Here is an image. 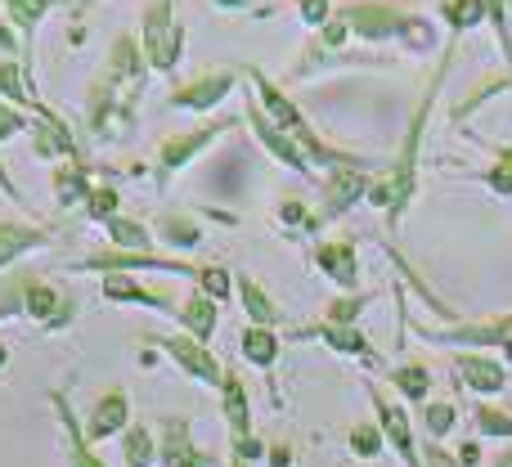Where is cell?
<instances>
[{
	"label": "cell",
	"instance_id": "2",
	"mask_svg": "<svg viewBox=\"0 0 512 467\" xmlns=\"http://www.w3.org/2000/svg\"><path fill=\"white\" fill-rule=\"evenodd\" d=\"M144 59L153 72H171L180 63V45H185V27L176 23V5L171 0H149L144 5Z\"/></svg>",
	"mask_w": 512,
	"mask_h": 467
},
{
	"label": "cell",
	"instance_id": "34",
	"mask_svg": "<svg viewBox=\"0 0 512 467\" xmlns=\"http://www.w3.org/2000/svg\"><path fill=\"white\" fill-rule=\"evenodd\" d=\"M162 238L180 243V247H194L198 238H203V230H198L194 221H185V216H167V221H162Z\"/></svg>",
	"mask_w": 512,
	"mask_h": 467
},
{
	"label": "cell",
	"instance_id": "22",
	"mask_svg": "<svg viewBox=\"0 0 512 467\" xmlns=\"http://www.w3.org/2000/svg\"><path fill=\"white\" fill-rule=\"evenodd\" d=\"M45 234L32 230V225H14V221H0V265H9L14 256L32 252V247H41Z\"/></svg>",
	"mask_w": 512,
	"mask_h": 467
},
{
	"label": "cell",
	"instance_id": "18",
	"mask_svg": "<svg viewBox=\"0 0 512 467\" xmlns=\"http://www.w3.org/2000/svg\"><path fill=\"white\" fill-rule=\"evenodd\" d=\"M90 176H86V162H77V158H68L59 171H54V194H59V203L63 207H72V203H81V198H90Z\"/></svg>",
	"mask_w": 512,
	"mask_h": 467
},
{
	"label": "cell",
	"instance_id": "23",
	"mask_svg": "<svg viewBox=\"0 0 512 467\" xmlns=\"http://www.w3.org/2000/svg\"><path fill=\"white\" fill-rule=\"evenodd\" d=\"M239 351H243V360H248V364H256V369H270L274 355H279V337H274L265 324H252L248 333H243Z\"/></svg>",
	"mask_w": 512,
	"mask_h": 467
},
{
	"label": "cell",
	"instance_id": "12",
	"mask_svg": "<svg viewBox=\"0 0 512 467\" xmlns=\"http://www.w3.org/2000/svg\"><path fill=\"white\" fill-rule=\"evenodd\" d=\"M126 423H131V400H126L122 391H108V396L95 405V414H90L86 436L90 441H108V436H117Z\"/></svg>",
	"mask_w": 512,
	"mask_h": 467
},
{
	"label": "cell",
	"instance_id": "11",
	"mask_svg": "<svg viewBox=\"0 0 512 467\" xmlns=\"http://www.w3.org/2000/svg\"><path fill=\"white\" fill-rule=\"evenodd\" d=\"M423 337H432V342H481V346H504L508 360H512V315L508 319H495V324H463V328H450V333H432V328H423Z\"/></svg>",
	"mask_w": 512,
	"mask_h": 467
},
{
	"label": "cell",
	"instance_id": "31",
	"mask_svg": "<svg viewBox=\"0 0 512 467\" xmlns=\"http://www.w3.org/2000/svg\"><path fill=\"white\" fill-rule=\"evenodd\" d=\"M454 423H459V405H454V400H436V405H427V432H432V441H441Z\"/></svg>",
	"mask_w": 512,
	"mask_h": 467
},
{
	"label": "cell",
	"instance_id": "26",
	"mask_svg": "<svg viewBox=\"0 0 512 467\" xmlns=\"http://www.w3.org/2000/svg\"><path fill=\"white\" fill-rule=\"evenodd\" d=\"M180 319H185V328L198 337V342H207L216 328V301L212 297H194L185 310H180Z\"/></svg>",
	"mask_w": 512,
	"mask_h": 467
},
{
	"label": "cell",
	"instance_id": "16",
	"mask_svg": "<svg viewBox=\"0 0 512 467\" xmlns=\"http://www.w3.org/2000/svg\"><path fill=\"white\" fill-rule=\"evenodd\" d=\"M54 414H59V423H63V436H68V454H72V467H104L95 459V454L86 450V432L77 427V418H72V405H68V396L63 391H54Z\"/></svg>",
	"mask_w": 512,
	"mask_h": 467
},
{
	"label": "cell",
	"instance_id": "44",
	"mask_svg": "<svg viewBox=\"0 0 512 467\" xmlns=\"http://www.w3.org/2000/svg\"><path fill=\"white\" fill-rule=\"evenodd\" d=\"M490 467H512V454H499V459L490 463Z\"/></svg>",
	"mask_w": 512,
	"mask_h": 467
},
{
	"label": "cell",
	"instance_id": "3",
	"mask_svg": "<svg viewBox=\"0 0 512 467\" xmlns=\"http://www.w3.org/2000/svg\"><path fill=\"white\" fill-rule=\"evenodd\" d=\"M234 126H239V122H234V117H225V122H207V126H198V131H185V135L162 140V149H158V180L167 185V176H176L180 167H189V162H194L198 153L216 140V135L234 131Z\"/></svg>",
	"mask_w": 512,
	"mask_h": 467
},
{
	"label": "cell",
	"instance_id": "36",
	"mask_svg": "<svg viewBox=\"0 0 512 467\" xmlns=\"http://www.w3.org/2000/svg\"><path fill=\"white\" fill-rule=\"evenodd\" d=\"M86 212L95 216V221H108V216H117V189H108V185L90 189V198H86Z\"/></svg>",
	"mask_w": 512,
	"mask_h": 467
},
{
	"label": "cell",
	"instance_id": "27",
	"mask_svg": "<svg viewBox=\"0 0 512 467\" xmlns=\"http://www.w3.org/2000/svg\"><path fill=\"white\" fill-rule=\"evenodd\" d=\"M108 234H113V243L122 247V252H149V234H144L140 221H126V216H108Z\"/></svg>",
	"mask_w": 512,
	"mask_h": 467
},
{
	"label": "cell",
	"instance_id": "20",
	"mask_svg": "<svg viewBox=\"0 0 512 467\" xmlns=\"http://www.w3.org/2000/svg\"><path fill=\"white\" fill-rule=\"evenodd\" d=\"M297 337H319V342H328L333 351H342V355H369L364 337L355 333L351 324H315V328H301Z\"/></svg>",
	"mask_w": 512,
	"mask_h": 467
},
{
	"label": "cell",
	"instance_id": "45",
	"mask_svg": "<svg viewBox=\"0 0 512 467\" xmlns=\"http://www.w3.org/2000/svg\"><path fill=\"white\" fill-rule=\"evenodd\" d=\"M230 467H248V459H239V454H234V459H230Z\"/></svg>",
	"mask_w": 512,
	"mask_h": 467
},
{
	"label": "cell",
	"instance_id": "37",
	"mask_svg": "<svg viewBox=\"0 0 512 467\" xmlns=\"http://www.w3.org/2000/svg\"><path fill=\"white\" fill-rule=\"evenodd\" d=\"M351 450L360 454V459H373V454H382V432H378V427H369V423H360L351 432Z\"/></svg>",
	"mask_w": 512,
	"mask_h": 467
},
{
	"label": "cell",
	"instance_id": "48",
	"mask_svg": "<svg viewBox=\"0 0 512 467\" xmlns=\"http://www.w3.org/2000/svg\"><path fill=\"white\" fill-rule=\"evenodd\" d=\"M508 5H512V0H508Z\"/></svg>",
	"mask_w": 512,
	"mask_h": 467
},
{
	"label": "cell",
	"instance_id": "40",
	"mask_svg": "<svg viewBox=\"0 0 512 467\" xmlns=\"http://www.w3.org/2000/svg\"><path fill=\"white\" fill-rule=\"evenodd\" d=\"M423 463H427V467H463V463H454L450 454H445V450H441V445H436V441H427V450H423Z\"/></svg>",
	"mask_w": 512,
	"mask_h": 467
},
{
	"label": "cell",
	"instance_id": "1",
	"mask_svg": "<svg viewBox=\"0 0 512 467\" xmlns=\"http://www.w3.org/2000/svg\"><path fill=\"white\" fill-rule=\"evenodd\" d=\"M450 63H454V45L445 50V59L436 63L432 81H427V90H423V104H418L414 122H409V135H405V144H400V153H396V162H391V171H382V176L369 185V203H373V207H387L391 225L405 216L409 198H414V189H418V144H423L427 117H432L436 90H441V81H445V72H450Z\"/></svg>",
	"mask_w": 512,
	"mask_h": 467
},
{
	"label": "cell",
	"instance_id": "8",
	"mask_svg": "<svg viewBox=\"0 0 512 467\" xmlns=\"http://www.w3.org/2000/svg\"><path fill=\"white\" fill-rule=\"evenodd\" d=\"M234 72H207V77H194V81H185V86H176L167 95V104L171 108H194V113H207V108H216L225 95L234 90Z\"/></svg>",
	"mask_w": 512,
	"mask_h": 467
},
{
	"label": "cell",
	"instance_id": "43",
	"mask_svg": "<svg viewBox=\"0 0 512 467\" xmlns=\"http://www.w3.org/2000/svg\"><path fill=\"white\" fill-rule=\"evenodd\" d=\"M459 459H463V463H477V459H481V450H477V445H463Z\"/></svg>",
	"mask_w": 512,
	"mask_h": 467
},
{
	"label": "cell",
	"instance_id": "29",
	"mask_svg": "<svg viewBox=\"0 0 512 467\" xmlns=\"http://www.w3.org/2000/svg\"><path fill=\"white\" fill-rule=\"evenodd\" d=\"M486 5V18H490V27H495V36H499V50H504V63L512 68V27H508V0H481Z\"/></svg>",
	"mask_w": 512,
	"mask_h": 467
},
{
	"label": "cell",
	"instance_id": "19",
	"mask_svg": "<svg viewBox=\"0 0 512 467\" xmlns=\"http://www.w3.org/2000/svg\"><path fill=\"white\" fill-rule=\"evenodd\" d=\"M0 5L9 9V23L23 32V45H27V54H32V36H36V27H41V18L54 9V0H0Z\"/></svg>",
	"mask_w": 512,
	"mask_h": 467
},
{
	"label": "cell",
	"instance_id": "24",
	"mask_svg": "<svg viewBox=\"0 0 512 467\" xmlns=\"http://www.w3.org/2000/svg\"><path fill=\"white\" fill-rule=\"evenodd\" d=\"M239 292H243V306H248V315L256 324H279V306H274L270 297H265V288L248 274H239Z\"/></svg>",
	"mask_w": 512,
	"mask_h": 467
},
{
	"label": "cell",
	"instance_id": "28",
	"mask_svg": "<svg viewBox=\"0 0 512 467\" xmlns=\"http://www.w3.org/2000/svg\"><path fill=\"white\" fill-rule=\"evenodd\" d=\"M391 382H396L409 400H423L427 391H432V373H427L423 364H400V369H391Z\"/></svg>",
	"mask_w": 512,
	"mask_h": 467
},
{
	"label": "cell",
	"instance_id": "38",
	"mask_svg": "<svg viewBox=\"0 0 512 467\" xmlns=\"http://www.w3.org/2000/svg\"><path fill=\"white\" fill-rule=\"evenodd\" d=\"M486 185L495 189V194H512V149L499 153V162L486 171Z\"/></svg>",
	"mask_w": 512,
	"mask_h": 467
},
{
	"label": "cell",
	"instance_id": "25",
	"mask_svg": "<svg viewBox=\"0 0 512 467\" xmlns=\"http://www.w3.org/2000/svg\"><path fill=\"white\" fill-rule=\"evenodd\" d=\"M441 14H445V23L454 27V36L486 23V5H481V0H441Z\"/></svg>",
	"mask_w": 512,
	"mask_h": 467
},
{
	"label": "cell",
	"instance_id": "6",
	"mask_svg": "<svg viewBox=\"0 0 512 467\" xmlns=\"http://www.w3.org/2000/svg\"><path fill=\"white\" fill-rule=\"evenodd\" d=\"M373 396V409H378V427L382 436H387L391 445H396V454L405 459V467H427L423 459H418V445H414V427H409V414L396 405V400H387L378 387H369Z\"/></svg>",
	"mask_w": 512,
	"mask_h": 467
},
{
	"label": "cell",
	"instance_id": "5",
	"mask_svg": "<svg viewBox=\"0 0 512 467\" xmlns=\"http://www.w3.org/2000/svg\"><path fill=\"white\" fill-rule=\"evenodd\" d=\"M248 122H252V131L261 135V144L283 162V167L297 171V176H306V171H310L306 149H301V144L292 140V135L283 131V126H274V122H270V113L261 108V99H256V95H248Z\"/></svg>",
	"mask_w": 512,
	"mask_h": 467
},
{
	"label": "cell",
	"instance_id": "30",
	"mask_svg": "<svg viewBox=\"0 0 512 467\" xmlns=\"http://www.w3.org/2000/svg\"><path fill=\"white\" fill-rule=\"evenodd\" d=\"M504 90H512V68H508V72H504V77H499V81H486V86H477V90H472V95L463 99L459 108H454V117H459V122H463V117H468L472 108H481V104H486V99L504 95Z\"/></svg>",
	"mask_w": 512,
	"mask_h": 467
},
{
	"label": "cell",
	"instance_id": "41",
	"mask_svg": "<svg viewBox=\"0 0 512 467\" xmlns=\"http://www.w3.org/2000/svg\"><path fill=\"white\" fill-rule=\"evenodd\" d=\"M301 18H306V23H319V27H324V23H328V5H324V0H301Z\"/></svg>",
	"mask_w": 512,
	"mask_h": 467
},
{
	"label": "cell",
	"instance_id": "47",
	"mask_svg": "<svg viewBox=\"0 0 512 467\" xmlns=\"http://www.w3.org/2000/svg\"><path fill=\"white\" fill-rule=\"evenodd\" d=\"M0 364H5V346H0Z\"/></svg>",
	"mask_w": 512,
	"mask_h": 467
},
{
	"label": "cell",
	"instance_id": "15",
	"mask_svg": "<svg viewBox=\"0 0 512 467\" xmlns=\"http://www.w3.org/2000/svg\"><path fill=\"white\" fill-rule=\"evenodd\" d=\"M104 297H108V301H135V306H153V310H167V315H176V306H171L167 297H158V292L140 288V283L126 279L122 270L104 274Z\"/></svg>",
	"mask_w": 512,
	"mask_h": 467
},
{
	"label": "cell",
	"instance_id": "13",
	"mask_svg": "<svg viewBox=\"0 0 512 467\" xmlns=\"http://www.w3.org/2000/svg\"><path fill=\"white\" fill-rule=\"evenodd\" d=\"M0 95H5L14 108H32L36 117L50 113L45 104H36L32 99V72H27L23 63H14V59H0Z\"/></svg>",
	"mask_w": 512,
	"mask_h": 467
},
{
	"label": "cell",
	"instance_id": "21",
	"mask_svg": "<svg viewBox=\"0 0 512 467\" xmlns=\"http://www.w3.org/2000/svg\"><path fill=\"white\" fill-rule=\"evenodd\" d=\"M23 310H27V315H32V319H41V324H59V319H63V301H59V292H54L50 288V283H27V297H23Z\"/></svg>",
	"mask_w": 512,
	"mask_h": 467
},
{
	"label": "cell",
	"instance_id": "14",
	"mask_svg": "<svg viewBox=\"0 0 512 467\" xmlns=\"http://www.w3.org/2000/svg\"><path fill=\"white\" fill-rule=\"evenodd\" d=\"M459 373L472 391H481V396H495V391H504V382H508L504 364L490 360V355H459Z\"/></svg>",
	"mask_w": 512,
	"mask_h": 467
},
{
	"label": "cell",
	"instance_id": "42",
	"mask_svg": "<svg viewBox=\"0 0 512 467\" xmlns=\"http://www.w3.org/2000/svg\"><path fill=\"white\" fill-rule=\"evenodd\" d=\"M283 221H292V225H310V216H306V207H301V203H283Z\"/></svg>",
	"mask_w": 512,
	"mask_h": 467
},
{
	"label": "cell",
	"instance_id": "33",
	"mask_svg": "<svg viewBox=\"0 0 512 467\" xmlns=\"http://www.w3.org/2000/svg\"><path fill=\"white\" fill-rule=\"evenodd\" d=\"M477 427L486 436H504V441H512V414H504V409H495V405L477 409Z\"/></svg>",
	"mask_w": 512,
	"mask_h": 467
},
{
	"label": "cell",
	"instance_id": "7",
	"mask_svg": "<svg viewBox=\"0 0 512 467\" xmlns=\"http://www.w3.org/2000/svg\"><path fill=\"white\" fill-rule=\"evenodd\" d=\"M158 342H162V351L189 373V378L207 382V387H221L225 382V369L212 360V351H207L198 337H158Z\"/></svg>",
	"mask_w": 512,
	"mask_h": 467
},
{
	"label": "cell",
	"instance_id": "10",
	"mask_svg": "<svg viewBox=\"0 0 512 467\" xmlns=\"http://www.w3.org/2000/svg\"><path fill=\"white\" fill-rule=\"evenodd\" d=\"M162 467H212V459L189 441L185 418H162Z\"/></svg>",
	"mask_w": 512,
	"mask_h": 467
},
{
	"label": "cell",
	"instance_id": "4",
	"mask_svg": "<svg viewBox=\"0 0 512 467\" xmlns=\"http://www.w3.org/2000/svg\"><path fill=\"white\" fill-rule=\"evenodd\" d=\"M342 18L364 41H391V36H405L414 14H405V9H396V5H369V0H364V5H346Z\"/></svg>",
	"mask_w": 512,
	"mask_h": 467
},
{
	"label": "cell",
	"instance_id": "17",
	"mask_svg": "<svg viewBox=\"0 0 512 467\" xmlns=\"http://www.w3.org/2000/svg\"><path fill=\"white\" fill-rule=\"evenodd\" d=\"M315 261H319V270H324L333 283L355 288V247L351 243H324L315 252Z\"/></svg>",
	"mask_w": 512,
	"mask_h": 467
},
{
	"label": "cell",
	"instance_id": "46",
	"mask_svg": "<svg viewBox=\"0 0 512 467\" xmlns=\"http://www.w3.org/2000/svg\"><path fill=\"white\" fill-rule=\"evenodd\" d=\"M216 5H243V0H216Z\"/></svg>",
	"mask_w": 512,
	"mask_h": 467
},
{
	"label": "cell",
	"instance_id": "35",
	"mask_svg": "<svg viewBox=\"0 0 512 467\" xmlns=\"http://www.w3.org/2000/svg\"><path fill=\"white\" fill-rule=\"evenodd\" d=\"M198 283H203V292H207V297H212V301L230 297V288H234L230 270H221V265H207V270L198 274Z\"/></svg>",
	"mask_w": 512,
	"mask_h": 467
},
{
	"label": "cell",
	"instance_id": "32",
	"mask_svg": "<svg viewBox=\"0 0 512 467\" xmlns=\"http://www.w3.org/2000/svg\"><path fill=\"white\" fill-rule=\"evenodd\" d=\"M126 463H131V467H153V436H149V427H131V436H126Z\"/></svg>",
	"mask_w": 512,
	"mask_h": 467
},
{
	"label": "cell",
	"instance_id": "9",
	"mask_svg": "<svg viewBox=\"0 0 512 467\" xmlns=\"http://www.w3.org/2000/svg\"><path fill=\"white\" fill-rule=\"evenodd\" d=\"M77 270H104V274H113V270H171V274H203V270H194V265H185V261H162V256H153V252H95V256H86V261H81Z\"/></svg>",
	"mask_w": 512,
	"mask_h": 467
},
{
	"label": "cell",
	"instance_id": "39",
	"mask_svg": "<svg viewBox=\"0 0 512 467\" xmlns=\"http://www.w3.org/2000/svg\"><path fill=\"white\" fill-rule=\"evenodd\" d=\"M18 131H32V122H27V117L18 113L14 104H0V144H5V140H14Z\"/></svg>",
	"mask_w": 512,
	"mask_h": 467
}]
</instances>
